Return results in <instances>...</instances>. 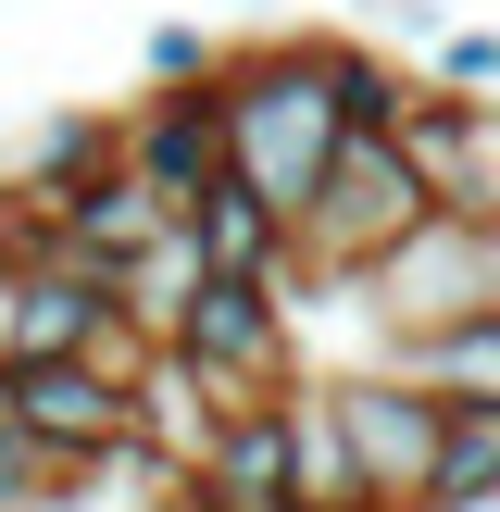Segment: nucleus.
<instances>
[{"mask_svg":"<svg viewBox=\"0 0 500 512\" xmlns=\"http://www.w3.org/2000/svg\"><path fill=\"white\" fill-rule=\"evenodd\" d=\"M325 63H338V113L363 125V138H400V113H413L425 63H400V50H375L363 25H325Z\"/></svg>","mask_w":500,"mask_h":512,"instance_id":"f8f14e48","label":"nucleus"},{"mask_svg":"<svg viewBox=\"0 0 500 512\" xmlns=\"http://www.w3.org/2000/svg\"><path fill=\"white\" fill-rule=\"evenodd\" d=\"M363 25H388V38H425V50L450 38V13H438V0H363Z\"/></svg>","mask_w":500,"mask_h":512,"instance_id":"a211bd4d","label":"nucleus"},{"mask_svg":"<svg viewBox=\"0 0 500 512\" xmlns=\"http://www.w3.org/2000/svg\"><path fill=\"white\" fill-rule=\"evenodd\" d=\"M350 300L375 313V338H400V325H450V313H488V300H500V225H488V213H425Z\"/></svg>","mask_w":500,"mask_h":512,"instance_id":"7ed1b4c3","label":"nucleus"},{"mask_svg":"<svg viewBox=\"0 0 500 512\" xmlns=\"http://www.w3.org/2000/svg\"><path fill=\"white\" fill-rule=\"evenodd\" d=\"M425 75L463 88V100H500V25H450V38L425 50Z\"/></svg>","mask_w":500,"mask_h":512,"instance_id":"f3484780","label":"nucleus"},{"mask_svg":"<svg viewBox=\"0 0 500 512\" xmlns=\"http://www.w3.org/2000/svg\"><path fill=\"white\" fill-rule=\"evenodd\" d=\"M350 113H338V63H325V25L288 38H225V163L300 225V200L325 188Z\"/></svg>","mask_w":500,"mask_h":512,"instance_id":"f257e3e1","label":"nucleus"},{"mask_svg":"<svg viewBox=\"0 0 500 512\" xmlns=\"http://www.w3.org/2000/svg\"><path fill=\"white\" fill-rule=\"evenodd\" d=\"M113 163H125V100H63V113H38V125L13 138V163H0V175H13V188L63 225V200L100 188Z\"/></svg>","mask_w":500,"mask_h":512,"instance_id":"0eeeda50","label":"nucleus"},{"mask_svg":"<svg viewBox=\"0 0 500 512\" xmlns=\"http://www.w3.org/2000/svg\"><path fill=\"white\" fill-rule=\"evenodd\" d=\"M200 288H213V263H200V238H188V225H163V238H150L138 263H125V288H113V300H125V313L150 325V338H175Z\"/></svg>","mask_w":500,"mask_h":512,"instance_id":"ddd939ff","label":"nucleus"},{"mask_svg":"<svg viewBox=\"0 0 500 512\" xmlns=\"http://www.w3.org/2000/svg\"><path fill=\"white\" fill-rule=\"evenodd\" d=\"M188 238H200V263H213V275H275V288L300 275V238H288V213H275V200L250 188L238 163H225L213 188L188 200Z\"/></svg>","mask_w":500,"mask_h":512,"instance_id":"9d476101","label":"nucleus"},{"mask_svg":"<svg viewBox=\"0 0 500 512\" xmlns=\"http://www.w3.org/2000/svg\"><path fill=\"white\" fill-rule=\"evenodd\" d=\"M0 363H13V263H0Z\"/></svg>","mask_w":500,"mask_h":512,"instance_id":"6ab92c4d","label":"nucleus"},{"mask_svg":"<svg viewBox=\"0 0 500 512\" xmlns=\"http://www.w3.org/2000/svg\"><path fill=\"white\" fill-rule=\"evenodd\" d=\"M163 225H175V213L138 188V163H113L100 188H75V200H63V263H88L100 288H125V263H138Z\"/></svg>","mask_w":500,"mask_h":512,"instance_id":"9b49d317","label":"nucleus"},{"mask_svg":"<svg viewBox=\"0 0 500 512\" xmlns=\"http://www.w3.org/2000/svg\"><path fill=\"white\" fill-rule=\"evenodd\" d=\"M413 512H500V413H450V450Z\"/></svg>","mask_w":500,"mask_h":512,"instance_id":"4468645a","label":"nucleus"},{"mask_svg":"<svg viewBox=\"0 0 500 512\" xmlns=\"http://www.w3.org/2000/svg\"><path fill=\"white\" fill-rule=\"evenodd\" d=\"M213 63H225V38L188 25V13H163V25L138 38V75H150V88H188V75H213Z\"/></svg>","mask_w":500,"mask_h":512,"instance_id":"dca6fc26","label":"nucleus"},{"mask_svg":"<svg viewBox=\"0 0 500 512\" xmlns=\"http://www.w3.org/2000/svg\"><path fill=\"white\" fill-rule=\"evenodd\" d=\"M375 363L413 375L438 413H500V300L450 313V325H400V338H375Z\"/></svg>","mask_w":500,"mask_h":512,"instance_id":"6e6552de","label":"nucleus"},{"mask_svg":"<svg viewBox=\"0 0 500 512\" xmlns=\"http://www.w3.org/2000/svg\"><path fill=\"white\" fill-rule=\"evenodd\" d=\"M163 350L213 388V413H238V400H288L300 375H313V363H300V300L275 288V275H213Z\"/></svg>","mask_w":500,"mask_h":512,"instance_id":"f03ea898","label":"nucleus"},{"mask_svg":"<svg viewBox=\"0 0 500 512\" xmlns=\"http://www.w3.org/2000/svg\"><path fill=\"white\" fill-rule=\"evenodd\" d=\"M63 500H75V475L50 463V450L13 425V400H0V512H63Z\"/></svg>","mask_w":500,"mask_h":512,"instance_id":"2eb2a0df","label":"nucleus"},{"mask_svg":"<svg viewBox=\"0 0 500 512\" xmlns=\"http://www.w3.org/2000/svg\"><path fill=\"white\" fill-rule=\"evenodd\" d=\"M338 413H350V450H363V488L388 512H413L425 475H438V450H450V413L413 388V375H388V363H350L338 375Z\"/></svg>","mask_w":500,"mask_h":512,"instance_id":"423d86ee","label":"nucleus"},{"mask_svg":"<svg viewBox=\"0 0 500 512\" xmlns=\"http://www.w3.org/2000/svg\"><path fill=\"white\" fill-rule=\"evenodd\" d=\"M113 313L125 300L100 288L88 263H63V250H50V263H13V363H88Z\"/></svg>","mask_w":500,"mask_h":512,"instance_id":"1a4fd4ad","label":"nucleus"},{"mask_svg":"<svg viewBox=\"0 0 500 512\" xmlns=\"http://www.w3.org/2000/svg\"><path fill=\"white\" fill-rule=\"evenodd\" d=\"M0 400H13V425L75 475V500H88L100 463H125V450L150 438V425H138V388L100 375V363H0Z\"/></svg>","mask_w":500,"mask_h":512,"instance_id":"20e7f679","label":"nucleus"},{"mask_svg":"<svg viewBox=\"0 0 500 512\" xmlns=\"http://www.w3.org/2000/svg\"><path fill=\"white\" fill-rule=\"evenodd\" d=\"M125 163H138V188L188 225V200L225 175V63L188 75V88H138L125 100Z\"/></svg>","mask_w":500,"mask_h":512,"instance_id":"39448f33","label":"nucleus"}]
</instances>
